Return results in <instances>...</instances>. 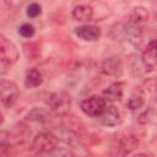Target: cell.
I'll return each instance as SVG.
<instances>
[{
    "instance_id": "cell-1",
    "label": "cell",
    "mask_w": 157,
    "mask_h": 157,
    "mask_svg": "<svg viewBox=\"0 0 157 157\" xmlns=\"http://www.w3.org/2000/svg\"><path fill=\"white\" fill-rule=\"evenodd\" d=\"M148 17L150 13L146 7L144 6L134 7L125 21L115 25L113 33H117V36L114 38L124 39L134 45L140 44L145 33L146 25L148 22Z\"/></svg>"
},
{
    "instance_id": "cell-2",
    "label": "cell",
    "mask_w": 157,
    "mask_h": 157,
    "mask_svg": "<svg viewBox=\"0 0 157 157\" xmlns=\"http://www.w3.org/2000/svg\"><path fill=\"white\" fill-rule=\"evenodd\" d=\"M58 137L53 132L43 131L37 134L31 141L29 150L34 155H50L58 147Z\"/></svg>"
},
{
    "instance_id": "cell-3",
    "label": "cell",
    "mask_w": 157,
    "mask_h": 157,
    "mask_svg": "<svg viewBox=\"0 0 157 157\" xmlns=\"http://www.w3.org/2000/svg\"><path fill=\"white\" fill-rule=\"evenodd\" d=\"M18 49L12 40L0 33V64L2 66H12L18 60Z\"/></svg>"
},
{
    "instance_id": "cell-4",
    "label": "cell",
    "mask_w": 157,
    "mask_h": 157,
    "mask_svg": "<svg viewBox=\"0 0 157 157\" xmlns=\"http://www.w3.org/2000/svg\"><path fill=\"white\" fill-rule=\"evenodd\" d=\"M47 104L50 110H53L58 115L69 114L71 108V97L66 92H54L48 96Z\"/></svg>"
},
{
    "instance_id": "cell-5",
    "label": "cell",
    "mask_w": 157,
    "mask_h": 157,
    "mask_svg": "<svg viewBox=\"0 0 157 157\" xmlns=\"http://www.w3.org/2000/svg\"><path fill=\"white\" fill-rule=\"evenodd\" d=\"M107 107V101L102 96H91L80 103L81 110L91 118H98Z\"/></svg>"
},
{
    "instance_id": "cell-6",
    "label": "cell",
    "mask_w": 157,
    "mask_h": 157,
    "mask_svg": "<svg viewBox=\"0 0 157 157\" xmlns=\"http://www.w3.org/2000/svg\"><path fill=\"white\" fill-rule=\"evenodd\" d=\"M20 98L17 85L10 80H0V101L6 108H11Z\"/></svg>"
},
{
    "instance_id": "cell-7",
    "label": "cell",
    "mask_w": 157,
    "mask_h": 157,
    "mask_svg": "<svg viewBox=\"0 0 157 157\" xmlns=\"http://www.w3.org/2000/svg\"><path fill=\"white\" fill-rule=\"evenodd\" d=\"M140 145V140L134 134H125L117 139L113 148L115 150V155L126 156L132 153Z\"/></svg>"
},
{
    "instance_id": "cell-8",
    "label": "cell",
    "mask_w": 157,
    "mask_h": 157,
    "mask_svg": "<svg viewBox=\"0 0 157 157\" xmlns=\"http://www.w3.org/2000/svg\"><path fill=\"white\" fill-rule=\"evenodd\" d=\"M99 71L105 76L118 77L123 74V63L118 55H110L102 60Z\"/></svg>"
},
{
    "instance_id": "cell-9",
    "label": "cell",
    "mask_w": 157,
    "mask_h": 157,
    "mask_svg": "<svg viewBox=\"0 0 157 157\" xmlns=\"http://www.w3.org/2000/svg\"><path fill=\"white\" fill-rule=\"evenodd\" d=\"M156 50H157L156 40L152 39L148 42V44L146 45V48L144 49V52L141 54V63L147 72H152L156 69V65H157Z\"/></svg>"
},
{
    "instance_id": "cell-10",
    "label": "cell",
    "mask_w": 157,
    "mask_h": 157,
    "mask_svg": "<svg viewBox=\"0 0 157 157\" xmlns=\"http://www.w3.org/2000/svg\"><path fill=\"white\" fill-rule=\"evenodd\" d=\"M75 34L85 42H96L101 38V28L94 25H82L75 28Z\"/></svg>"
},
{
    "instance_id": "cell-11",
    "label": "cell",
    "mask_w": 157,
    "mask_h": 157,
    "mask_svg": "<svg viewBox=\"0 0 157 157\" xmlns=\"http://www.w3.org/2000/svg\"><path fill=\"white\" fill-rule=\"evenodd\" d=\"M99 121L104 126H117L121 123V114L115 105H107L103 113L98 117Z\"/></svg>"
},
{
    "instance_id": "cell-12",
    "label": "cell",
    "mask_w": 157,
    "mask_h": 157,
    "mask_svg": "<svg viewBox=\"0 0 157 157\" xmlns=\"http://www.w3.org/2000/svg\"><path fill=\"white\" fill-rule=\"evenodd\" d=\"M123 93H124L123 83L121 82H113L103 91L102 97L105 101H108L110 103H114V102H118L123 98Z\"/></svg>"
},
{
    "instance_id": "cell-13",
    "label": "cell",
    "mask_w": 157,
    "mask_h": 157,
    "mask_svg": "<svg viewBox=\"0 0 157 157\" xmlns=\"http://www.w3.org/2000/svg\"><path fill=\"white\" fill-rule=\"evenodd\" d=\"M71 16L77 22H88L93 17V10H92V7L90 5L80 4V5H76L72 9Z\"/></svg>"
},
{
    "instance_id": "cell-14",
    "label": "cell",
    "mask_w": 157,
    "mask_h": 157,
    "mask_svg": "<svg viewBox=\"0 0 157 157\" xmlns=\"http://www.w3.org/2000/svg\"><path fill=\"white\" fill-rule=\"evenodd\" d=\"M43 82V75L42 72L36 69V67H31L26 71L25 75V86L27 88H36L38 86H40Z\"/></svg>"
},
{
    "instance_id": "cell-15",
    "label": "cell",
    "mask_w": 157,
    "mask_h": 157,
    "mask_svg": "<svg viewBox=\"0 0 157 157\" xmlns=\"http://www.w3.org/2000/svg\"><path fill=\"white\" fill-rule=\"evenodd\" d=\"M145 104V96L142 90L136 88L131 92L129 99H128V108L130 110H137L140 108H142Z\"/></svg>"
},
{
    "instance_id": "cell-16",
    "label": "cell",
    "mask_w": 157,
    "mask_h": 157,
    "mask_svg": "<svg viewBox=\"0 0 157 157\" xmlns=\"http://www.w3.org/2000/svg\"><path fill=\"white\" fill-rule=\"evenodd\" d=\"M49 118V112L45 108L34 107L26 114L27 121H36V123H43Z\"/></svg>"
},
{
    "instance_id": "cell-17",
    "label": "cell",
    "mask_w": 157,
    "mask_h": 157,
    "mask_svg": "<svg viewBox=\"0 0 157 157\" xmlns=\"http://www.w3.org/2000/svg\"><path fill=\"white\" fill-rule=\"evenodd\" d=\"M34 33H36V28L31 23H23L18 28V34L21 37H23V38H27V39L32 38L34 36Z\"/></svg>"
},
{
    "instance_id": "cell-18",
    "label": "cell",
    "mask_w": 157,
    "mask_h": 157,
    "mask_svg": "<svg viewBox=\"0 0 157 157\" xmlns=\"http://www.w3.org/2000/svg\"><path fill=\"white\" fill-rule=\"evenodd\" d=\"M26 13H27L28 17L36 18V17H38V16L42 13V6H40L39 4H37V2H32V4H29V5L27 6Z\"/></svg>"
},
{
    "instance_id": "cell-19",
    "label": "cell",
    "mask_w": 157,
    "mask_h": 157,
    "mask_svg": "<svg viewBox=\"0 0 157 157\" xmlns=\"http://www.w3.org/2000/svg\"><path fill=\"white\" fill-rule=\"evenodd\" d=\"M27 2V0H4V4L12 10H18L21 9L25 4Z\"/></svg>"
},
{
    "instance_id": "cell-20",
    "label": "cell",
    "mask_w": 157,
    "mask_h": 157,
    "mask_svg": "<svg viewBox=\"0 0 157 157\" xmlns=\"http://www.w3.org/2000/svg\"><path fill=\"white\" fill-rule=\"evenodd\" d=\"M152 118V110L151 109H147L145 110L140 117H139V123L140 124H147Z\"/></svg>"
},
{
    "instance_id": "cell-21",
    "label": "cell",
    "mask_w": 157,
    "mask_h": 157,
    "mask_svg": "<svg viewBox=\"0 0 157 157\" xmlns=\"http://www.w3.org/2000/svg\"><path fill=\"white\" fill-rule=\"evenodd\" d=\"M4 123V114H2V112L0 110V125Z\"/></svg>"
}]
</instances>
